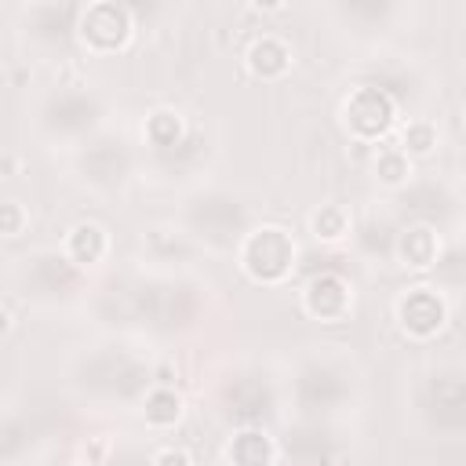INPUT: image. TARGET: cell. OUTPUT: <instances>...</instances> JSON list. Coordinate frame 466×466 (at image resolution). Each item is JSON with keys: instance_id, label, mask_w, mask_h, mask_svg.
Masks as SVG:
<instances>
[{"instance_id": "6da1fadb", "label": "cell", "mask_w": 466, "mask_h": 466, "mask_svg": "<svg viewBox=\"0 0 466 466\" xmlns=\"http://www.w3.org/2000/svg\"><path fill=\"white\" fill-rule=\"evenodd\" d=\"M405 317H412V325H415L419 332H427V328H434V325L441 321V310H437V303L427 299V295H419L415 303L405 306Z\"/></svg>"}, {"instance_id": "7a4b0ae2", "label": "cell", "mask_w": 466, "mask_h": 466, "mask_svg": "<svg viewBox=\"0 0 466 466\" xmlns=\"http://www.w3.org/2000/svg\"><path fill=\"white\" fill-rule=\"evenodd\" d=\"M237 455H241L244 466H263V462H266V444H263L256 434H248V437L237 444Z\"/></svg>"}, {"instance_id": "3957f363", "label": "cell", "mask_w": 466, "mask_h": 466, "mask_svg": "<svg viewBox=\"0 0 466 466\" xmlns=\"http://www.w3.org/2000/svg\"><path fill=\"white\" fill-rule=\"evenodd\" d=\"M175 412H179V405H175V397H168V393H157L150 401V415L153 419H172Z\"/></svg>"}, {"instance_id": "277c9868", "label": "cell", "mask_w": 466, "mask_h": 466, "mask_svg": "<svg viewBox=\"0 0 466 466\" xmlns=\"http://www.w3.org/2000/svg\"><path fill=\"white\" fill-rule=\"evenodd\" d=\"M77 251H80V256H84V251L95 256V251H99V233L95 229H77Z\"/></svg>"}, {"instance_id": "5b68a950", "label": "cell", "mask_w": 466, "mask_h": 466, "mask_svg": "<svg viewBox=\"0 0 466 466\" xmlns=\"http://www.w3.org/2000/svg\"><path fill=\"white\" fill-rule=\"evenodd\" d=\"M160 466H186V455H164Z\"/></svg>"}]
</instances>
